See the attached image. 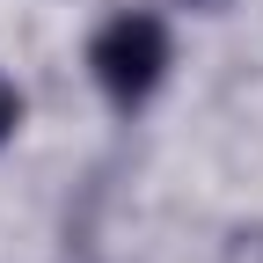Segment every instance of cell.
Returning <instances> with one entry per match:
<instances>
[{"label": "cell", "mask_w": 263, "mask_h": 263, "mask_svg": "<svg viewBox=\"0 0 263 263\" xmlns=\"http://www.w3.org/2000/svg\"><path fill=\"white\" fill-rule=\"evenodd\" d=\"M88 66H95V81H103L110 103H146V95L161 88V73H168V29H161L154 15L139 8H124L110 15L103 29H95V44H88Z\"/></svg>", "instance_id": "1"}, {"label": "cell", "mask_w": 263, "mask_h": 263, "mask_svg": "<svg viewBox=\"0 0 263 263\" xmlns=\"http://www.w3.org/2000/svg\"><path fill=\"white\" fill-rule=\"evenodd\" d=\"M15 117H22V103H15V88L0 81V139H8V132H15Z\"/></svg>", "instance_id": "2"}]
</instances>
